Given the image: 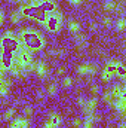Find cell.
I'll return each instance as SVG.
<instances>
[{
  "mask_svg": "<svg viewBox=\"0 0 126 128\" xmlns=\"http://www.w3.org/2000/svg\"><path fill=\"white\" fill-rule=\"evenodd\" d=\"M19 39H21V43L27 49H30L31 52H39V51H42L46 46L45 37L39 32L33 30V28H24V30H21Z\"/></svg>",
  "mask_w": 126,
  "mask_h": 128,
  "instance_id": "1",
  "label": "cell"
},
{
  "mask_svg": "<svg viewBox=\"0 0 126 128\" xmlns=\"http://www.w3.org/2000/svg\"><path fill=\"white\" fill-rule=\"evenodd\" d=\"M19 12L22 14V16L34 20L39 24H45L46 22V18H48V14L37 3L36 4H33V3H30V4H22L21 9H19Z\"/></svg>",
  "mask_w": 126,
  "mask_h": 128,
  "instance_id": "2",
  "label": "cell"
},
{
  "mask_svg": "<svg viewBox=\"0 0 126 128\" xmlns=\"http://www.w3.org/2000/svg\"><path fill=\"white\" fill-rule=\"evenodd\" d=\"M21 46V40L18 36H15L12 32H6L0 37V51L9 52V54H16V51Z\"/></svg>",
  "mask_w": 126,
  "mask_h": 128,
  "instance_id": "3",
  "label": "cell"
},
{
  "mask_svg": "<svg viewBox=\"0 0 126 128\" xmlns=\"http://www.w3.org/2000/svg\"><path fill=\"white\" fill-rule=\"evenodd\" d=\"M63 14L60 10H55L52 14H48V18H46V22H45V27L48 28V32L51 33H58L61 30V26H63Z\"/></svg>",
  "mask_w": 126,
  "mask_h": 128,
  "instance_id": "4",
  "label": "cell"
},
{
  "mask_svg": "<svg viewBox=\"0 0 126 128\" xmlns=\"http://www.w3.org/2000/svg\"><path fill=\"white\" fill-rule=\"evenodd\" d=\"M96 66L95 64H82V66H79L77 67V74H80V76H94L95 73H96Z\"/></svg>",
  "mask_w": 126,
  "mask_h": 128,
  "instance_id": "5",
  "label": "cell"
},
{
  "mask_svg": "<svg viewBox=\"0 0 126 128\" xmlns=\"http://www.w3.org/2000/svg\"><path fill=\"white\" fill-rule=\"evenodd\" d=\"M13 57H15L13 54L0 51V66H1L6 72H9V68L12 67V64H13Z\"/></svg>",
  "mask_w": 126,
  "mask_h": 128,
  "instance_id": "6",
  "label": "cell"
},
{
  "mask_svg": "<svg viewBox=\"0 0 126 128\" xmlns=\"http://www.w3.org/2000/svg\"><path fill=\"white\" fill-rule=\"evenodd\" d=\"M34 72H36V74H37L40 79H46L48 74H49V67H48L46 63L39 61V63H34Z\"/></svg>",
  "mask_w": 126,
  "mask_h": 128,
  "instance_id": "7",
  "label": "cell"
},
{
  "mask_svg": "<svg viewBox=\"0 0 126 128\" xmlns=\"http://www.w3.org/2000/svg\"><path fill=\"white\" fill-rule=\"evenodd\" d=\"M46 14H52V12H55L57 10V4H55V2L54 0H40L39 3H37Z\"/></svg>",
  "mask_w": 126,
  "mask_h": 128,
  "instance_id": "8",
  "label": "cell"
},
{
  "mask_svg": "<svg viewBox=\"0 0 126 128\" xmlns=\"http://www.w3.org/2000/svg\"><path fill=\"white\" fill-rule=\"evenodd\" d=\"M111 94L114 98H126V86L125 85H114L111 90Z\"/></svg>",
  "mask_w": 126,
  "mask_h": 128,
  "instance_id": "9",
  "label": "cell"
},
{
  "mask_svg": "<svg viewBox=\"0 0 126 128\" xmlns=\"http://www.w3.org/2000/svg\"><path fill=\"white\" fill-rule=\"evenodd\" d=\"M28 127H30V122L25 118H15L10 122V128H28Z\"/></svg>",
  "mask_w": 126,
  "mask_h": 128,
  "instance_id": "10",
  "label": "cell"
},
{
  "mask_svg": "<svg viewBox=\"0 0 126 128\" xmlns=\"http://www.w3.org/2000/svg\"><path fill=\"white\" fill-rule=\"evenodd\" d=\"M96 106H98V100H96V97H92L91 100H88L86 103H85V113H94L95 110H96Z\"/></svg>",
  "mask_w": 126,
  "mask_h": 128,
  "instance_id": "11",
  "label": "cell"
},
{
  "mask_svg": "<svg viewBox=\"0 0 126 128\" xmlns=\"http://www.w3.org/2000/svg\"><path fill=\"white\" fill-rule=\"evenodd\" d=\"M113 109H116L117 112H120V115L123 116L126 112V98H116Z\"/></svg>",
  "mask_w": 126,
  "mask_h": 128,
  "instance_id": "12",
  "label": "cell"
},
{
  "mask_svg": "<svg viewBox=\"0 0 126 128\" xmlns=\"http://www.w3.org/2000/svg\"><path fill=\"white\" fill-rule=\"evenodd\" d=\"M10 85H12L10 79L3 78V82H1V85H0V97H6L7 94H9V91H10Z\"/></svg>",
  "mask_w": 126,
  "mask_h": 128,
  "instance_id": "13",
  "label": "cell"
},
{
  "mask_svg": "<svg viewBox=\"0 0 126 128\" xmlns=\"http://www.w3.org/2000/svg\"><path fill=\"white\" fill-rule=\"evenodd\" d=\"M86 45H88V42H86V36H83V34H79V33H77V36H76V46L79 48V51L85 49V48H86Z\"/></svg>",
  "mask_w": 126,
  "mask_h": 128,
  "instance_id": "14",
  "label": "cell"
},
{
  "mask_svg": "<svg viewBox=\"0 0 126 128\" xmlns=\"http://www.w3.org/2000/svg\"><path fill=\"white\" fill-rule=\"evenodd\" d=\"M51 124H52V127L54 128H58L60 125H61V116L58 115V113H51V116H49V119H48Z\"/></svg>",
  "mask_w": 126,
  "mask_h": 128,
  "instance_id": "15",
  "label": "cell"
},
{
  "mask_svg": "<svg viewBox=\"0 0 126 128\" xmlns=\"http://www.w3.org/2000/svg\"><path fill=\"white\" fill-rule=\"evenodd\" d=\"M116 74L122 79V80H125L126 78V70H125V66L120 63V61H116Z\"/></svg>",
  "mask_w": 126,
  "mask_h": 128,
  "instance_id": "16",
  "label": "cell"
},
{
  "mask_svg": "<svg viewBox=\"0 0 126 128\" xmlns=\"http://www.w3.org/2000/svg\"><path fill=\"white\" fill-rule=\"evenodd\" d=\"M68 30H70L71 33H74V34L80 33V22H79V21H76V20L68 21Z\"/></svg>",
  "mask_w": 126,
  "mask_h": 128,
  "instance_id": "17",
  "label": "cell"
},
{
  "mask_svg": "<svg viewBox=\"0 0 126 128\" xmlns=\"http://www.w3.org/2000/svg\"><path fill=\"white\" fill-rule=\"evenodd\" d=\"M102 100L110 106V107H113L114 106V97H113V94H111V91H107V92H104V97H102Z\"/></svg>",
  "mask_w": 126,
  "mask_h": 128,
  "instance_id": "18",
  "label": "cell"
},
{
  "mask_svg": "<svg viewBox=\"0 0 126 128\" xmlns=\"http://www.w3.org/2000/svg\"><path fill=\"white\" fill-rule=\"evenodd\" d=\"M21 20H22V14H21L19 10H13L12 15H10V21H12V24H19Z\"/></svg>",
  "mask_w": 126,
  "mask_h": 128,
  "instance_id": "19",
  "label": "cell"
},
{
  "mask_svg": "<svg viewBox=\"0 0 126 128\" xmlns=\"http://www.w3.org/2000/svg\"><path fill=\"white\" fill-rule=\"evenodd\" d=\"M105 72H108L111 76H116V61H108L104 67Z\"/></svg>",
  "mask_w": 126,
  "mask_h": 128,
  "instance_id": "20",
  "label": "cell"
},
{
  "mask_svg": "<svg viewBox=\"0 0 126 128\" xmlns=\"http://www.w3.org/2000/svg\"><path fill=\"white\" fill-rule=\"evenodd\" d=\"M104 9L108 10V12H113V10L117 9V3H116L114 0H107V2L104 3Z\"/></svg>",
  "mask_w": 126,
  "mask_h": 128,
  "instance_id": "21",
  "label": "cell"
},
{
  "mask_svg": "<svg viewBox=\"0 0 126 128\" xmlns=\"http://www.w3.org/2000/svg\"><path fill=\"white\" fill-rule=\"evenodd\" d=\"M57 91H58V84L57 82L49 84V86H48V96H55Z\"/></svg>",
  "mask_w": 126,
  "mask_h": 128,
  "instance_id": "22",
  "label": "cell"
},
{
  "mask_svg": "<svg viewBox=\"0 0 126 128\" xmlns=\"http://www.w3.org/2000/svg\"><path fill=\"white\" fill-rule=\"evenodd\" d=\"M15 113H16V110H15V109H9V110L4 113V116H3V118H4V121H10V119L15 116Z\"/></svg>",
  "mask_w": 126,
  "mask_h": 128,
  "instance_id": "23",
  "label": "cell"
},
{
  "mask_svg": "<svg viewBox=\"0 0 126 128\" xmlns=\"http://www.w3.org/2000/svg\"><path fill=\"white\" fill-rule=\"evenodd\" d=\"M116 27H117V30H119V32H123V30L126 28V20H125V18H120V20L117 21Z\"/></svg>",
  "mask_w": 126,
  "mask_h": 128,
  "instance_id": "24",
  "label": "cell"
},
{
  "mask_svg": "<svg viewBox=\"0 0 126 128\" xmlns=\"http://www.w3.org/2000/svg\"><path fill=\"white\" fill-rule=\"evenodd\" d=\"M82 127H83V128H95V122L92 121V119L86 118V119H85V122H82Z\"/></svg>",
  "mask_w": 126,
  "mask_h": 128,
  "instance_id": "25",
  "label": "cell"
},
{
  "mask_svg": "<svg viewBox=\"0 0 126 128\" xmlns=\"http://www.w3.org/2000/svg\"><path fill=\"white\" fill-rule=\"evenodd\" d=\"M101 79L104 80V82H110L111 79H113V76L108 73V72H105V70H102V74H101Z\"/></svg>",
  "mask_w": 126,
  "mask_h": 128,
  "instance_id": "26",
  "label": "cell"
},
{
  "mask_svg": "<svg viewBox=\"0 0 126 128\" xmlns=\"http://www.w3.org/2000/svg\"><path fill=\"white\" fill-rule=\"evenodd\" d=\"M63 85H64V88H70V86L73 85V79H71L70 76H67V78H64V80H63Z\"/></svg>",
  "mask_w": 126,
  "mask_h": 128,
  "instance_id": "27",
  "label": "cell"
},
{
  "mask_svg": "<svg viewBox=\"0 0 126 128\" xmlns=\"http://www.w3.org/2000/svg\"><path fill=\"white\" fill-rule=\"evenodd\" d=\"M51 55H52V57H63L64 49H52V51H51Z\"/></svg>",
  "mask_w": 126,
  "mask_h": 128,
  "instance_id": "28",
  "label": "cell"
},
{
  "mask_svg": "<svg viewBox=\"0 0 126 128\" xmlns=\"http://www.w3.org/2000/svg\"><path fill=\"white\" fill-rule=\"evenodd\" d=\"M24 113H25V116H33L34 115V110H33V107H30V106H27L25 109H24Z\"/></svg>",
  "mask_w": 126,
  "mask_h": 128,
  "instance_id": "29",
  "label": "cell"
},
{
  "mask_svg": "<svg viewBox=\"0 0 126 128\" xmlns=\"http://www.w3.org/2000/svg\"><path fill=\"white\" fill-rule=\"evenodd\" d=\"M73 127H76V128H80V127H82V119H79V118H76V119L73 121Z\"/></svg>",
  "mask_w": 126,
  "mask_h": 128,
  "instance_id": "30",
  "label": "cell"
},
{
  "mask_svg": "<svg viewBox=\"0 0 126 128\" xmlns=\"http://www.w3.org/2000/svg\"><path fill=\"white\" fill-rule=\"evenodd\" d=\"M102 22H104V26H105V27H110V26H111V20H110L108 16H105V18L102 20Z\"/></svg>",
  "mask_w": 126,
  "mask_h": 128,
  "instance_id": "31",
  "label": "cell"
},
{
  "mask_svg": "<svg viewBox=\"0 0 126 128\" xmlns=\"http://www.w3.org/2000/svg\"><path fill=\"white\" fill-rule=\"evenodd\" d=\"M77 103H79V106L85 107V103H86V100H85L83 97H79V98H77Z\"/></svg>",
  "mask_w": 126,
  "mask_h": 128,
  "instance_id": "32",
  "label": "cell"
},
{
  "mask_svg": "<svg viewBox=\"0 0 126 128\" xmlns=\"http://www.w3.org/2000/svg\"><path fill=\"white\" fill-rule=\"evenodd\" d=\"M71 4H74V6H79V4H82L83 3V0H68Z\"/></svg>",
  "mask_w": 126,
  "mask_h": 128,
  "instance_id": "33",
  "label": "cell"
},
{
  "mask_svg": "<svg viewBox=\"0 0 126 128\" xmlns=\"http://www.w3.org/2000/svg\"><path fill=\"white\" fill-rule=\"evenodd\" d=\"M91 91H92V94H94V97H95L96 94H98V91H99V90H98V86H96V85H92V86H91Z\"/></svg>",
  "mask_w": 126,
  "mask_h": 128,
  "instance_id": "34",
  "label": "cell"
},
{
  "mask_svg": "<svg viewBox=\"0 0 126 128\" xmlns=\"http://www.w3.org/2000/svg\"><path fill=\"white\" fill-rule=\"evenodd\" d=\"M3 22H4V12L0 9V26H1Z\"/></svg>",
  "mask_w": 126,
  "mask_h": 128,
  "instance_id": "35",
  "label": "cell"
},
{
  "mask_svg": "<svg viewBox=\"0 0 126 128\" xmlns=\"http://www.w3.org/2000/svg\"><path fill=\"white\" fill-rule=\"evenodd\" d=\"M89 28H91L92 32H95V30H96V24H95V22H89Z\"/></svg>",
  "mask_w": 126,
  "mask_h": 128,
  "instance_id": "36",
  "label": "cell"
},
{
  "mask_svg": "<svg viewBox=\"0 0 126 128\" xmlns=\"http://www.w3.org/2000/svg\"><path fill=\"white\" fill-rule=\"evenodd\" d=\"M64 73H65L64 67H60V68H58V74H64Z\"/></svg>",
  "mask_w": 126,
  "mask_h": 128,
  "instance_id": "37",
  "label": "cell"
},
{
  "mask_svg": "<svg viewBox=\"0 0 126 128\" xmlns=\"http://www.w3.org/2000/svg\"><path fill=\"white\" fill-rule=\"evenodd\" d=\"M45 128H54V127H52V124H51L49 121H46V124H45Z\"/></svg>",
  "mask_w": 126,
  "mask_h": 128,
  "instance_id": "38",
  "label": "cell"
},
{
  "mask_svg": "<svg viewBox=\"0 0 126 128\" xmlns=\"http://www.w3.org/2000/svg\"><path fill=\"white\" fill-rule=\"evenodd\" d=\"M37 97H39V98H43V97H45L43 91H39V92H37Z\"/></svg>",
  "mask_w": 126,
  "mask_h": 128,
  "instance_id": "39",
  "label": "cell"
},
{
  "mask_svg": "<svg viewBox=\"0 0 126 128\" xmlns=\"http://www.w3.org/2000/svg\"><path fill=\"white\" fill-rule=\"evenodd\" d=\"M3 78H4V74H1V73H0V85H1V82H3Z\"/></svg>",
  "mask_w": 126,
  "mask_h": 128,
  "instance_id": "40",
  "label": "cell"
},
{
  "mask_svg": "<svg viewBox=\"0 0 126 128\" xmlns=\"http://www.w3.org/2000/svg\"><path fill=\"white\" fill-rule=\"evenodd\" d=\"M27 2H31V3H39L40 0H27Z\"/></svg>",
  "mask_w": 126,
  "mask_h": 128,
  "instance_id": "41",
  "label": "cell"
},
{
  "mask_svg": "<svg viewBox=\"0 0 126 128\" xmlns=\"http://www.w3.org/2000/svg\"><path fill=\"white\" fill-rule=\"evenodd\" d=\"M120 128H126V124H125V122H122V124H120Z\"/></svg>",
  "mask_w": 126,
  "mask_h": 128,
  "instance_id": "42",
  "label": "cell"
},
{
  "mask_svg": "<svg viewBox=\"0 0 126 128\" xmlns=\"http://www.w3.org/2000/svg\"><path fill=\"white\" fill-rule=\"evenodd\" d=\"M0 121H1V118H0Z\"/></svg>",
  "mask_w": 126,
  "mask_h": 128,
  "instance_id": "43",
  "label": "cell"
}]
</instances>
